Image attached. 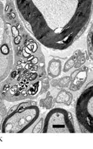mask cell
Returning <instances> with one entry per match:
<instances>
[{"mask_svg": "<svg viewBox=\"0 0 93 149\" xmlns=\"http://www.w3.org/2000/svg\"><path fill=\"white\" fill-rule=\"evenodd\" d=\"M27 30L45 47L66 49L86 29L93 0H15Z\"/></svg>", "mask_w": 93, "mask_h": 149, "instance_id": "cell-1", "label": "cell"}, {"mask_svg": "<svg viewBox=\"0 0 93 149\" xmlns=\"http://www.w3.org/2000/svg\"><path fill=\"white\" fill-rule=\"evenodd\" d=\"M92 84L85 89L78 98L76 104V117L81 130L92 133Z\"/></svg>", "mask_w": 93, "mask_h": 149, "instance_id": "cell-5", "label": "cell"}, {"mask_svg": "<svg viewBox=\"0 0 93 149\" xmlns=\"http://www.w3.org/2000/svg\"><path fill=\"white\" fill-rule=\"evenodd\" d=\"M13 61L14 52L11 33L5 19L4 6L0 1V83L9 76Z\"/></svg>", "mask_w": 93, "mask_h": 149, "instance_id": "cell-3", "label": "cell"}, {"mask_svg": "<svg viewBox=\"0 0 93 149\" xmlns=\"http://www.w3.org/2000/svg\"><path fill=\"white\" fill-rule=\"evenodd\" d=\"M43 133H75L72 117L68 112L63 109L56 108L51 110L45 116Z\"/></svg>", "mask_w": 93, "mask_h": 149, "instance_id": "cell-4", "label": "cell"}, {"mask_svg": "<svg viewBox=\"0 0 93 149\" xmlns=\"http://www.w3.org/2000/svg\"><path fill=\"white\" fill-rule=\"evenodd\" d=\"M0 130H1V126H0Z\"/></svg>", "mask_w": 93, "mask_h": 149, "instance_id": "cell-6", "label": "cell"}, {"mask_svg": "<svg viewBox=\"0 0 93 149\" xmlns=\"http://www.w3.org/2000/svg\"><path fill=\"white\" fill-rule=\"evenodd\" d=\"M40 110L37 105H27L7 115L1 126L3 133H24L38 118Z\"/></svg>", "mask_w": 93, "mask_h": 149, "instance_id": "cell-2", "label": "cell"}]
</instances>
